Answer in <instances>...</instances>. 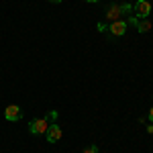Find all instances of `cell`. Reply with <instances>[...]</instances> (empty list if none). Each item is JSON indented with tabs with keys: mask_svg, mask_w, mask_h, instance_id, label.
<instances>
[{
	"mask_svg": "<svg viewBox=\"0 0 153 153\" xmlns=\"http://www.w3.org/2000/svg\"><path fill=\"white\" fill-rule=\"evenodd\" d=\"M49 127V117H43V118H33L29 123V133L33 137H39V135H45V131Z\"/></svg>",
	"mask_w": 153,
	"mask_h": 153,
	"instance_id": "cell-1",
	"label": "cell"
},
{
	"mask_svg": "<svg viewBox=\"0 0 153 153\" xmlns=\"http://www.w3.org/2000/svg\"><path fill=\"white\" fill-rule=\"evenodd\" d=\"M84 2H90V4H94V2H98V0H84Z\"/></svg>",
	"mask_w": 153,
	"mask_h": 153,
	"instance_id": "cell-15",
	"label": "cell"
},
{
	"mask_svg": "<svg viewBox=\"0 0 153 153\" xmlns=\"http://www.w3.org/2000/svg\"><path fill=\"white\" fill-rule=\"evenodd\" d=\"M133 14H135L137 19H147V16L151 14V2H147V0H137V2L133 4Z\"/></svg>",
	"mask_w": 153,
	"mask_h": 153,
	"instance_id": "cell-2",
	"label": "cell"
},
{
	"mask_svg": "<svg viewBox=\"0 0 153 153\" xmlns=\"http://www.w3.org/2000/svg\"><path fill=\"white\" fill-rule=\"evenodd\" d=\"M47 2H51V4H61L63 0H47Z\"/></svg>",
	"mask_w": 153,
	"mask_h": 153,
	"instance_id": "cell-14",
	"label": "cell"
},
{
	"mask_svg": "<svg viewBox=\"0 0 153 153\" xmlns=\"http://www.w3.org/2000/svg\"><path fill=\"white\" fill-rule=\"evenodd\" d=\"M61 135H63V131L59 127L57 123H49L47 131H45V137H47V143H57L61 139Z\"/></svg>",
	"mask_w": 153,
	"mask_h": 153,
	"instance_id": "cell-3",
	"label": "cell"
},
{
	"mask_svg": "<svg viewBox=\"0 0 153 153\" xmlns=\"http://www.w3.org/2000/svg\"><path fill=\"white\" fill-rule=\"evenodd\" d=\"M147 117H149V120L153 123V108H149V114H147Z\"/></svg>",
	"mask_w": 153,
	"mask_h": 153,
	"instance_id": "cell-13",
	"label": "cell"
},
{
	"mask_svg": "<svg viewBox=\"0 0 153 153\" xmlns=\"http://www.w3.org/2000/svg\"><path fill=\"white\" fill-rule=\"evenodd\" d=\"M84 153H98V145H94V143H92V145H88V147L84 149Z\"/></svg>",
	"mask_w": 153,
	"mask_h": 153,
	"instance_id": "cell-9",
	"label": "cell"
},
{
	"mask_svg": "<svg viewBox=\"0 0 153 153\" xmlns=\"http://www.w3.org/2000/svg\"><path fill=\"white\" fill-rule=\"evenodd\" d=\"M96 29H98V33H104V31H108V27H106L104 23H98V27H96Z\"/></svg>",
	"mask_w": 153,
	"mask_h": 153,
	"instance_id": "cell-10",
	"label": "cell"
},
{
	"mask_svg": "<svg viewBox=\"0 0 153 153\" xmlns=\"http://www.w3.org/2000/svg\"><path fill=\"white\" fill-rule=\"evenodd\" d=\"M147 133H149V135H153V123L149 125V127H147Z\"/></svg>",
	"mask_w": 153,
	"mask_h": 153,
	"instance_id": "cell-12",
	"label": "cell"
},
{
	"mask_svg": "<svg viewBox=\"0 0 153 153\" xmlns=\"http://www.w3.org/2000/svg\"><path fill=\"white\" fill-rule=\"evenodd\" d=\"M127 27H129L127 21H114V23H110L108 25V33H110L108 37H112V39L114 37H123L127 33Z\"/></svg>",
	"mask_w": 153,
	"mask_h": 153,
	"instance_id": "cell-4",
	"label": "cell"
},
{
	"mask_svg": "<svg viewBox=\"0 0 153 153\" xmlns=\"http://www.w3.org/2000/svg\"><path fill=\"white\" fill-rule=\"evenodd\" d=\"M23 117V110H21V106L16 104H8L4 108V118L6 120H10V123H16V120H21Z\"/></svg>",
	"mask_w": 153,
	"mask_h": 153,
	"instance_id": "cell-5",
	"label": "cell"
},
{
	"mask_svg": "<svg viewBox=\"0 0 153 153\" xmlns=\"http://www.w3.org/2000/svg\"><path fill=\"white\" fill-rule=\"evenodd\" d=\"M139 33H149L151 31V23H149V19H139V23L135 27Z\"/></svg>",
	"mask_w": 153,
	"mask_h": 153,
	"instance_id": "cell-7",
	"label": "cell"
},
{
	"mask_svg": "<svg viewBox=\"0 0 153 153\" xmlns=\"http://www.w3.org/2000/svg\"><path fill=\"white\" fill-rule=\"evenodd\" d=\"M120 16H133V6L131 4H120Z\"/></svg>",
	"mask_w": 153,
	"mask_h": 153,
	"instance_id": "cell-8",
	"label": "cell"
},
{
	"mask_svg": "<svg viewBox=\"0 0 153 153\" xmlns=\"http://www.w3.org/2000/svg\"><path fill=\"white\" fill-rule=\"evenodd\" d=\"M47 117H49V118H51V120H55V118H57V112H55V110H51V112H49Z\"/></svg>",
	"mask_w": 153,
	"mask_h": 153,
	"instance_id": "cell-11",
	"label": "cell"
},
{
	"mask_svg": "<svg viewBox=\"0 0 153 153\" xmlns=\"http://www.w3.org/2000/svg\"><path fill=\"white\" fill-rule=\"evenodd\" d=\"M106 19L110 21V23H114V21H120V4H110L108 8H106Z\"/></svg>",
	"mask_w": 153,
	"mask_h": 153,
	"instance_id": "cell-6",
	"label": "cell"
}]
</instances>
